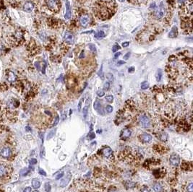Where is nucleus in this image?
Segmentation results:
<instances>
[{"label":"nucleus","instance_id":"1","mask_svg":"<svg viewBox=\"0 0 193 192\" xmlns=\"http://www.w3.org/2000/svg\"><path fill=\"white\" fill-rule=\"evenodd\" d=\"M140 125L144 127V128H148L150 125V121L149 119V118L145 115H140Z\"/></svg>","mask_w":193,"mask_h":192},{"label":"nucleus","instance_id":"2","mask_svg":"<svg viewBox=\"0 0 193 192\" xmlns=\"http://www.w3.org/2000/svg\"><path fill=\"white\" fill-rule=\"evenodd\" d=\"M165 13H166V10H165V8H164V5H163V3L161 2L159 7L158 8V10H156V12H155V17H156L157 19H161L164 17Z\"/></svg>","mask_w":193,"mask_h":192},{"label":"nucleus","instance_id":"3","mask_svg":"<svg viewBox=\"0 0 193 192\" xmlns=\"http://www.w3.org/2000/svg\"><path fill=\"white\" fill-rule=\"evenodd\" d=\"M46 4L49 9L53 11H57L59 10V4L57 0H46Z\"/></svg>","mask_w":193,"mask_h":192},{"label":"nucleus","instance_id":"4","mask_svg":"<svg viewBox=\"0 0 193 192\" xmlns=\"http://www.w3.org/2000/svg\"><path fill=\"white\" fill-rule=\"evenodd\" d=\"M170 163L172 165L174 166H177L179 164V161H180V158H179V156L176 154H174L172 155H171L170 157Z\"/></svg>","mask_w":193,"mask_h":192},{"label":"nucleus","instance_id":"5","mask_svg":"<svg viewBox=\"0 0 193 192\" xmlns=\"http://www.w3.org/2000/svg\"><path fill=\"white\" fill-rule=\"evenodd\" d=\"M64 40L69 44H72L74 42V36L72 35V33L69 32H66L64 36Z\"/></svg>","mask_w":193,"mask_h":192},{"label":"nucleus","instance_id":"6","mask_svg":"<svg viewBox=\"0 0 193 192\" xmlns=\"http://www.w3.org/2000/svg\"><path fill=\"white\" fill-rule=\"evenodd\" d=\"M93 107H94V109L98 111L100 114L101 115H104V111H103V108H102V106H101V104L100 103V101L98 100H96L94 103V105H93Z\"/></svg>","mask_w":193,"mask_h":192},{"label":"nucleus","instance_id":"7","mask_svg":"<svg viewBox=\"0 0 193 192\" xmlns=\"http://www.w3.org/2000/svg\"><path fill=\"white\" fill-rule=\"evenodd\" d=\"M34 8V4L31 1H27L25 3L24 6H23V10H25V12H30L32 10H33Z\"/></svg>","mask_w":193,"mask_h":192},{"label":"nucleus","instance_id":"8","mask_svg":"<svg viewBox=\"0 0 193 192\" xmlns=\"http://www.w3.org/2000/svg\"><path fill=\"white\" fill-rule=\"evenodd\" d=\"M64 18L66 19H69L71 18V7H70V3H69V0H67V1H66V13H65Z\"/></svg>","mask_w":193,"mask_h":192},{"label":"nucleus","instance_id":"9","mask_svg":"<svg viewBox=\"0 0 193 192\" xmlns=\"http://www.w3.org/2000/svg\"><path fill=\"white\" fill-rule=\"evenodd\" d=\"M0 155L3 157H8L11 155V150L9 147H4L1 150Z\"/></svg>","mask_w":193,"mask_h":192},{"label":"nucleus","instance_id":"10","mask_svg":"<svg viewBox=\"0 0 193 192\" xmlns=\"http://www.w3.org/2000/svg\"><path fill=\"white\" fill-rule=\"evenodd\" d=\"M89 21H90V19L87 15H83L80 18V24L83 27H86L89 23Z\"/></svg>","mask_w":193,"mask_h":192},{"label":"nucleus","instance_id":"11","mask_svg":"<svg viewBox=\"0 0 193 192\" xmlns=\"http://www.w3.org/2000/svg\"><path fill=\"white\" fill-rule=\"evenodd\" d=\"M140 139H142V141L143 142H149L151 141L152 136H151V135H150L149 134L144 133V134H143L140 136Z\"/></svg>","mask_w":193,"mask_h":192},{"label":"nucleus","instance_id":"12","mask_svg":"<svg viewBox=\"0 0 193 192\" xmlns=\"http://www.w3.org/2000/svg\"><path fill=\"white\" fill-rule=\"evenodd\" d=\"M177 33H178L177 28L176 26H174L169 33V38H175V37L177 36Z\"/></svg>","mask_w":193,"mask_h":192},{"label":"nucleus","instance_id":"13","mask_svg":"<svg viewBox=\"0 0 193 192\" xmlns=\"http://www.w3.org/2000/svg\"><path fill=\"white\" fill-rule=\"evenodd\" d=\"M70 179H71V175L69 173L68 175L67 176V178H64V179H62V180L61 181L60 186H61L62 187H64V186H66L67 185L68 183H69V181H70Z\"/></svg>","mask_w":193,"mask_h":192},{"label":"nucleus","instance_id":"14","mask_svg":"<svg viewBox=\"0 0 193 192\" xmlns=\"http://www.w3.org/2000/svg\"><path fill=\"white\" fill-rule=\"evenodd\" d=\"M131 133H132V132H131L129 129H125V130L123 132L122 134L121 135V138H122V139L125 140V139H128V138L131 136Z\"/></svg>","mask_w":193,"mask_h":192},{"label":"nucleus","instance_id":"15","mask_svg":"<svg viewBox=\"0 0 193 192\" xmlns=\"http://www.w3.org/2000/svg\"><path fill=\"white\" fill-rule=\"evenodd\" d=\"M7 173V168L3 165H0V178L4 177Z\"/></svg>","mask_w":193,"mask_h":192},{"label":"nucleus","instance_id":"16","mask_svg":"<svg viewBox=\"0 0 193 192\" xmlns=\"http://www.w3.org/2000/svg\"><path fill=\"white\" fill-rule=\"evenodd\" d=\"M7 80L10 82H14L16 80V75L12 72H10L7 74Z\"/></svg>","mask_w":193,"mask_h":192},{"label":"nucleus","instance_id":"17","mask_svg":"<svg viewBox=\"0 0 193 192\" xmlns=\"http://www.w3.org/2000/svg\"><path fill=\"white\" fill-rule=\"evenodd\" d=\"M90 99L88 97L86 102V106H84V108H83V115L85 116V118L86 117V115L87 114V111H88V107L90 105Z\"/></svg>","mask_w":193,"mask_h":192},{"label":"nucleus","instance_id":"18","mask_svg":"<svg viewBox=\"0 0 193 192\" xmlns=\"http://www.w3.org/2000/svg\"><path fill=\"white\" fill-rule=\"evenodd\" d=\"M103 153H104V155L106 157H109L112 153H113V151L110 148V147H106L105 148L104 150H103Z\"/></svg>","mask_w":193,"mask_h":192},{"label":"nucleus","instance_id":"19","mask_svg":"<svg viewBox=\"0 0 193 192\" xmlns=\"http://www.w3.org/2000/svg\"><path fill=\"white\" fill-rule=\"evenodd\" d=\"M153 189L155 192H161L163 191V187L160 183H156L153 185Z\"/></svg>","mask_w":193,"mask_h":192},{"label":"nucleus","instance_id":"20","mask_svg":"<svg viewBox=\"0 0 193 192\" xmlns=\"http://www.w3.org/2000/svg\"><path fill=\"white\" fill-rule=\"evenodd\" d=\"M32 186L34 189H39V187L41 186V183L39 181V179L34 178L32 181Z\"/></svg>","mask_w":193,"mask_h":192},{"label":"nucleus","instance_id":"21","mask_svg":"<svg viewBox=\"0 0 193 192\" xmlns=\"http://www.w3.org/2000/svg\"><path fill=\"white\" fill-rule=\"evenodd\" d=\"M105 36H106V34H105V33H104L103 30H100V31H98V33H96V35H95V36L97 38H104Z\"/></svg>","mask_w":193,"mask_h":192},{"label":"nucleus","instance_id":"22","mask_svg":"<svg viewBox=\"0 0 193 192\" xmlns=\"http://www.w3.org/2000/svg\"><path fill=\"white\" fill-rule=\"evenodd\" d=\"M159 138L161 141L166 142L168 139V134L166 132H162V133H161V134L159 135Z\"/></svg>","mask_w":193,"mask_h":192},{"label":"nucleus","instance_id":"23","mask_svg":"<svg viewBox=\"0 0 193 192\" xmlns=\"http://www.w3.org/2000/svg\"><path fill=\"white\" fill-rule=\"evenodd\" d=\"M155 77H156V80L157 81H161V77H162V71H161V69H158Z\"/></svg>","mask_w":193,"mask_h":192},{"label":"nucleus","instance_id":"24","mask_svg":"<svg viewBox=\"0 0 193 192\" xmlns=\"http://www.w3.org/2000/svg\"><path fill=\"white\" fill-rule=\"evenodd\" d=\"M148 87H149V84H148V82L147 81L143 82L141 84V88H142L143 90H146V89H148Z\"/></svg>","mask_w":193,"mask_h":192},{"label":"nucleus","instance_id":"25","mask_svg":"<svg viewBox=\"0 0 193 192\" xmlns=\"http://www.w3.org/2000/svg\"><path fill=\"white\" fill-rule=\"evenodd\" d=\"M28 173H29V170H28V168H24V169L21 170L20 174L21 175H26Z\"/></svg>","mask_w":193,"mask_h":192},{"label":"nucleus","instance_id":"26","mask_svg":"<svg viewBox=\"0 0 193 192\" xmlns=\"http://www.w3.org/2000/svg\"><path fill=\"white\" fill-rule=\"evenodd\" d=\"M126 186H127V188H128V189H132V188H134L135 186V183L133 182H128L126 183Z\"/></svg>","mask_w":193,"mask_h":192},{"label":"nucleus","instance_id":"27","mask_svg":"<svg viewBox=\"0 0 193 192\" xmlns=\"http://www.w3.org/2000/svg\"><path fill=\"white\" fill-rule=\"evenodd\" d=\"M55 132H56V130L54 129V130H53V131H51L49 133H48V136H47V139L49 140V139H51L54 136V134H55Z\"/></svg>","mask_w":193,"mask_h":192},{"label":"nucleus","instance_id":"28","mask_svg":"<svg viewBox=\"0 0 193 192\" xmlns=\"http://www.w3.org/2000/svg\"><path fill=\"white\" fill-rule=\"evenodd\" d=\"M106 77L108 79V80H109L111 82L114 80V76H113V75L111 73H107L106 75Z\"/></svg>","mask_w":193,"mask_h":192},{"label":"nucleus","instance_id":"29","mask_svg":"<svg viewBox=\"0 0 193 192\" xmlns=\"http://www.w3.org/2000/svg\"><path fill=\"white\" fill-rule=\"evenodd\" d=\"M120 46H119V45H117V44H115L114 46H113V47H112V52H116V51H118V50H119L120 49Z\"/></svg>","mask_w":193,"mask_h":192},{"label":"nucleus","instance_id":"30","mask_svg":"<svg viewBox=\"0 0 193 192\" xmlns=\"http://www.w3.org/2000/svg\"><path fill=\"white\" fill-rule=\"evenodd\" d=\"M106 100L108 103H112L114 100V97L112 96H107L106 97Z\"/></svg>","mask_w":193,"mask_h":192},{"label":"nucleus","instance_id":"31","mask_svg":"<svg viewBox=\"0 0 193 192\" xmlns=\"http://www.w3.org/2000/svg\"><path fill=\"white\" fill-rule=\"evenodd\" d=\"M98 75L100 77H101V79H104V73H103V65L101 66V69L99 70V72H98Z\"/></svg>","mask_w":193,"mask_h":192},{"label":"nucleus","instance_id":"32","mask_svg":"<svg viewBox=\"0 0 193 192\" xmlns=\"http://www.w3.org/2000/svg\"><path fill=\"white\" fill-rule=\"evenodd\" d=\"M51 185H50L48 183H46L45 184V190H46V192H50V191H51Z\"/></svg>","mask_w":193,"mask_h":192},{"label":"nucleus","instance_id":"33","mask_svg":"<svg viewBox=\"0 0 193 192\" xmlns=\"http://www.w3.org/2000/svg\"><path fill=\"white\" fill-rule=\"evenodd\" d=\"M187 192H193V183H190L188 186H187Z\"/></svg>","mask_w":193,"mask_h":192},{"label":"nucleus","instance_id":"34","mask_svg":"<svg viewBox=\"0 0 193 192\" xmlns=\"http://www.w3.org/2000/svg\"><path fill=\"white\" fill-rule=\"evenodd\" d=\"M97 95L98 97H103V96L105 95V93H104V90H99L98 92H97Z\"/></svg>","mask_w":193,"mask_h":192},{"label":"nucleus","instance_id":"35","mask_svg":"<svg viewBox=\"0 0 193 192\" xmlns=\"http://www.w3.org/2000/svg\"><path fill=\"white\" fill-rule=\"evenodd\" d=\"M88 46H89V48L91 50V51H93V52H96V48L95 46H94L93 44L90 43V44L88 45Z\"/></svg>","mask_w":193,"mask_h":192},{"label":"nucleus","instance_id":"36","mask_svg":"<svg viewBox=\"0 0 193 192\" xmlns=\"http://www.w3.org/2000/svg\"><path fill=\"white\" fill-rule=\"evenodd\" d=\"M106 110L107 113L110 114V113H111V112L113 111V107L111 106H107L106 108Z\"/></svg>","mask_w":193,"mask_h":192},{"label":"nucleus","instance_id":"37","mask_svg":"<svg viewBox=\"0 0 193 192\" xmlns=\"http://www.w3.org/2000/svg\"><path fill=\"white\" fill-rule=\"evenodd\" d=\"M109 88H110V83L109 82H106L104 84V90L107 91V90H109Z\"/></svg>","mask_w":193,"mask_h":192},{"label":"nucleus","instance_id":"38","mask_svg":"<svg viewBox=\"0 0 193 192\" xmlns=\"http://www.w3.org/2000/svg\"><path fill=\"white\" fill-rule=\"evenodd\" d=\"M29 163L30 165H35V164L37 163V160L36 159H34V158H32L31 160H30L29 161Z\"/></svg>","mask_w":193,"mask_h":192},{"label":"nucleus","instance_id":"39","mask_svg":"<svg viewBox=\"0 0 193 192\" xmlns=\"http://www.w3.org/2000/svg\"><path fill=\"white\" fill-rule=\"evenodd\" d=\"M59 122V115H57V117H56V118H55V120H54V124L53 126H57V125L58 124V123Z\"/></svg>","mask_w":193,"mask_h":192},{"label":"nucleus","instance_id":"40","mask_svg":"<svg viewBox=\"0 0 193 192\" xmlns=\"http://www.w3.org/2000/svg\"><path fill=\"white\" fill-rule=\"evenodd\" d=\"M83 99H81V100L79 101V103H78V111H81L82 103H83Z\"/></svg>","mask_w":193,"mask_h":192},{"label":"nucleus","instance_id":"41","mask_svg":"<svg viewBox=\"0 0 193 192\" xmlns=\"http://www.w3.org/2000/svg\"><path fill=\"white\" fill-rule=\"evenodd\" d=\"M95 136H96V134H95L94 133H91V134H90L87 136V138H88L89 139H93L95 138Z\"/></svg>","mask_w":193,"mask_h":192},{"label":"nucleus","instance_id":"42","mask_svg":"<svg viewBox=\"0 0 193 192\" xmlns=\"http://www.w3.org/2000/svg\"><path fill=\"white\" fill-rule=\"evenodd\" d=\"M39 173H40L41 175H44V176L46 175V173L43 170H42V169H39Z\"/></svg>","mask_w":193,"mask_h":192},{"label":"nucleus","instance_id":"43","mask_svg":"<svg viewBox=\"0 0 193 192\" xmlns=\"http://www.w3.org/2000/svg\"><path fill=\"white\" fill-rule=\"evenodd\" d=\"M63 175H64V173H63V172L60 173H59V174L58 175H57V176L56 177V179H57V180H59V179H60V178H62V177Z\"/></svg>","mask_w":193,"mask_h":192},{"label":"nucleus","instance_id":"44","mask_svg":"<svg viewBox=\"0 0 193 192\" xmlns=\"http://www.w3.org/2000/svg\"><path fill=\"white\" fill-rule=\"evenodd\" d=\"M129 56H130V53L129 52H128V53H127L125 55V57H124V58L127 60V59H128L129 57Z\"/></svg>","mask_w":193,"mask_h":192},{"label":"nucleus","instance_id":"45","mask_svg":"<svg viewBox=\"0 0 193 192\" xmlns=\"http://www.w3.org/2000/svg\"><path fill=\"white\" fill-rule=\"evenodd\" d=\"M129 45V42H124V43H122V46L123 47H127Z\"/></svg>","mask_w":193,"mask_h":192},{"label":"nucleus","instance_id":"46","mask_svg":"<svg viewBox=\"0 0 193 192\" xmlns=\"http://www.w3.org/2000/svg\"><path fill=\"white\" fill-rule=\"evenodd\" d=\"M31 192V188L30 187H27L24 189L23 192Z\"/></svg>","mask_w":193,"mask_h":192},{"label":"nucleus","instance_id":"47","mask_svg":"<svg viewBox=\"0 0 193 192\" xmlns=\"http://www.w3.org/2000/svg\"><path fill=\"white\" fill-rule=\"evenodd\" d=\"M125 61H119L117 62V65H122V64H125Z\"/></svg>","mask_w":193,"mask_h":192},{"label":"nucleus","instance_id":"48","mask_svg":"<svg viewBox=\"0 0 193 192\" xmlns=\"http://www.w3.org/2000/svg\"><path fill=\"white\" fill-rule=\"evenodd\" d=\"M120 54H121V53H120V52H118V53H116V54L114 55V58H117L120 56Z\"/></svg>","mask_w":193,"mask_h":192},{"label":"nucleus","instance_id":"49","mask_svg":"<svg viewBox=\"0 0 193 192\" xmlns=\"http://www.w3.org/2000/svg\"><path fill=\"white\" fill-rule=\"evenodd\" d=\"M84 57V51H82V52H81V54H80V58H83Z\"/></svg>","mask_w":193,"mask_h":192},{"label":"nucleus","instance_id":"50","mask_svg":"<svg viewBox=\"0 0 193 192\" xmlns=\"http://www.w3.org/2000/svg\"><path fill=\"white\" fill-rule=\"evenodd\" d=\"M134 70H135V68L130 67L128 69V72H134Z\"/></svg>","mask_w":193,"mask_h":192},{"label":"nucleus","instance_id":"51","mask_svg":"<svg viewBox=\"0 0 193 192\" xmlns=\"http://www.w3.org/2000/svg\"><path fill=\"white\" fill-rule=\"evenodd\" d=\"M142 192H149V191H148V189H143V190L142 191Z\"/></svg>","mask_w":193,"mask_h":192},{"label":"nucleus","instance_id":"52","mask_svg":"<svg viewBox=\"0 0 193 192\" xmlns=\"http://www.w3.org/2000/svg\"><path fill=\"white\" fill-rule=\"evenodd\" d=\"M109 192H116V190H111Z\"/></svg>","mask_w":193,"mask_h":192},{"label":"nucleus","instance_id":"53","mask_svg":"<svg viewBox=\"0 0 193 192\" xmlns=\"http://www.w3.org/2000/svg\"><path fill=\"white\" fill-rule=\"evenodd\" d=\"M119 1H121V2H124L125 0H119Z\"/></svg>","mask_w":193,"mask_h":192},{"label":"nucleus","instance_id":"54","mask_svg":"<svg viewBox=\"0 0 193 192\" xmlns=\"http://www.w3.org/2000/svg\"><path fill=\"white\" fill-rule=\"evenodd\" d=\"M38 192V191H35V192Z\"/></svg>","mask_w":193,"mask_h":192}]
</instances>
